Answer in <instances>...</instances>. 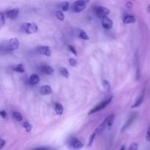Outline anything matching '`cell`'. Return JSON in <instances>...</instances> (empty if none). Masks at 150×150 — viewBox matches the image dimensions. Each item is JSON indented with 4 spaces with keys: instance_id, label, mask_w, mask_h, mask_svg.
Here are the masks:
<instances>
[{
    "instance_id": "obj_29",
    "label": "cell",
    "mask_w": 150,
    "mask_h": 150,
    "mask_svg": "<svg viewBox=\"0 0 150 150\" xmlns=\"http://www.w3.org/2000/svg\"><path fill=\"white\" fill-rule=\"evenodd\" d=\"M67 48H69V50H70V51H71V52L73 53V54H74V55H76V56L77 55V52H76V49H75L74 47H73L72 45H67Z\"/></svg>"
},
{
    "instance_id": "obj_18",
    "label": "cell",
    "mask_w": 150,
    "mask_h": 150,
    "mask_svg": "<svg viewBox=\"0 0 150 150\" xmlns=\"http://www.w3.org/2000/svg\"><path fill=\"white\" fill-rule=\"evenodd\" d=\"M78 35H79V38H81V39L83 40H89V37L88 36L87 34H86L83 30H81H81H79Z\"/></svg>"
},
{
    "instance_id": "obj_5",
    "label": "cell",
    "mask_w": 150,
    "mask_h": 150,
    "mask_svg": "<svg viewBox=\"0 0 150 150\" xmlns=\"http://www.w3.org/2000/svg\"><path fill=\"white\" fill-rule=\"evenodd\" d=\"M68 146L69 147L72 148L73 149H79L83 147V144L79 139H77L76 138L72 137L68 139Z\"/></svg>"
},
{
    "instance_id": "obj_30",
    "label": "cell",
    "mask_w": 150,
    "mask_h": 150,
    "mask_svg": "<svg viewBox=\"0 0 150 150\" xmlns=\"http://www.w3.org/2000/svg\"><path fill=\"white\" fill-rule=\"evenodd\" d=\"M130 150H136L138 149V144H132L129 147Z\"/></svg>"
},
{
    "instance_id": "obj_19",
    "label": "cell",
    "mask_w": 150,
    "mask_h": 150,
    "mask_svg": "<svg viewBox=\"0 0 150 150\" xmlns=\"http://www.w3.org/2000/svg\"><path fill=\"white\" fill-rule=\"evenodd\" d=\"M13 117L15 120L18 122H21L23 120L22 115L18 112V111H13Z\"/></svg>"
},
{
    "instance_id": "obj_16",
    "label": "cell",
    "mask_w": 150,
    "mask_h": 150,
    "mask_svg": "<svg viewBox=\"0 0 150 150\" xmlns=\"http://www.w3.org/2000/svg\"><path fill=\"white\" fill-rule=\"evenodd\" d=\"M54 109H55V111L56 113H57V114H58V115H62L63 113V111H64V109H63V106L62 105V104L59 103H57L55 104Z\"/></svg>"
},
{
    "instance_id": "obj_22",
    "label": "cell",
    "mask_w": 150,
    "mask_h": 150,
    "mask_svg": "<svg viewBox=\"0 0 150 150\" xmlns=\"http://www.w3.org/2000/svg\"><path fill=\"white\" fill-rule=\"evenodd\" d=\"M103 86L104 89L106 91H108V92L111 90V84H110V83L107 80L103 81Z\"/></svg>"
},
{
    "instance_id": "obj_6",
    "label": "cell",
    "mask_w": 150,
    "mask_h": 150,
    "mask_svg": "<svg viewBox=\"0 0 150 150\" xmlns=\"http://www.w3.org/2000/svg\"><path fill=\"white\" fill-rule=\"evenodd\" d=\"M86 7V2L84 0H77L73 5V11L76 13H80L83 11Z\"/></svg>"
},
{
    "instance_id": "obj_7",
    "label": "cell",
    "mask_w": 150,
    "mask_h": 150,
    "mask_svg": "<svg viewBox=\"0 0 150 150\" xmlns=\"http://www.w3.org/2000/svg\"><path fill=\"white\" fill-rule=\"evenodd\" d=\"M101 24L103 27L105 29H111L113 26V21L111 19L108 18V17H104L101 18Z\"/></svg>"
},
{
    "instance_id": "obj_2",
    "label": "cell",
    "mask_w": 150,
    "mask_h": 150,
    "mask_svg": "<svg viewBox=\"0 0 150 150\" xmlns=\"http://www.w3.org/2000/svg\"><path fill=\"white\" fill-rule=\"evenodd\" d=\"M21 30L26 34H34L38 32V27L34 23H25L21 26Z\"/></svg>"
},
{
    "instance_id": "obj_4",
    "label": "cell",
    "mask_w": 150,
    "mask_h": 150,
    "mask_svg": "<svg viewBox=\"0 0 150 150\" xmlns=\"http://www.w3.org/2000/svg\"><path fill=\"white\" fill-rule=\"evenodd\" d=\"M111 100H112V97H111V98H109L108 99H107V100H105L101 102L99 105H98L97 106H95V108H92V109L89 111V114H94V113H96V112H98V111L104 109V108H105V107H106L107 105H108V104L111 103Z\"/></svg>"
},
{
    "instance_id": "obj_14",
    "label": "cell",
    "mask_w": 150,
    "mask_h": 150,
    "mask_svg": "<svg viewBox=\"0 0 150 150\" xmlns=\"http://www.w3.org/2000/svg\"><path fill=\"white\" fill-rule=\"evenodd\" d=\"M29 83L32 85L37 84V83H39L40 81L39 76H38L37 74H32V76H30V78H29Z\"/></svg>"
},
{
    "instance_id": "obj_12",
    "label": "cell",
    "mask_w": 150,
    "mask_h": 150,
    "mask_svg": "<svg viewBox=\"0 0 150 150\" xmlns=\"http://www.w3.org/2000/svg\"><path fill=\"white\" fill-rule=\"evenodd\" d=\"M123 22L125 24H129V23H134L136 22V18L132 15H127L125 16L123 18Z\"/></svg>"
},
{
    "instance_id": "obj_34",
    "label": "cell",
    "mask_w": 150,
    "mask_h": 150,
    "mask_svg": "<svg viewBox=\"0 0 150 150\" xmlns=\"http://www.w3.org/2000/svg\"><path fill=\"white\" fill-rule=\"evenodd\" d=\"M126 6H127V7H129V8H131L132 6H133V5H132V3L129 1V2H127V4H126Z\"/></svg>"
},
{
    "instance_id": "obj_32",
    "label": "cell",
    "mask_w": 150,
    "mask_h": 150,
    "mask_svg": "<svg viewBox=\"0 0 150 150\" xmlns=\"http://www.w3.org/2000/svg\"><path fill=\"white\" fill-rule=\"evenodd\" d=\"M4 145H5V141L0 139V149H2V148L4 146Z\"/></svg>"
},
{
    "instance_id": "obj_17",
    "label": "cell",
    "mask_w": 150,
    "mask_h": 150,
    "mask_svg": "<svg viewBox=\"0 0 150 150\" xmlns=\"http://www.w3.org/2000/svg\"><path fill=\"white\" fill-rule=\"evenodd\" d=\"M144 98V92H142V95H141L139 97L138 100H136V102L135 103L134 105H133V106H132V108H136V107H139V105H140L142 103V102H143Z\"/></svg>"
},
{
    "instance_id": "obj_33",
    "label": "cell",
    "mask_w": 150,
    "mask_h": 150,
    "mask_svg": "<svg viewBox=\"0 0 150 150\" xmlns=\"http://www.w3.org/2000/svg\"><path fill=\"white\" fill-rule=\"evenodd\" d=\"M0 117H1L2 118H5L7 117V113L4 111H0Z\"/></svg>"
},
{
    "instance_id": "obj_25",
    "label": "cell",
    "mask_w": 150,
    "mask_h": 150,
    "mask_svg": "<svg viewBox=\"0 0 150 150\" xmlns=\"http://www.w3.org/2000/svg\"><path fill=\"white\" fill-rule=\"evenodd\" d=\"M56 16H57V18L60 21H64V16L63 14V13L60 10H58V11L56 12Z\"/></svg>"
},
{
    "instance_id": "obj_3",
    "label": "cell",
    "mask_w": 150,
    "mask_h": 150,
    "mask_svg": "<svg viewBox=\"0 0 150 150\" xmlns=\"http://www.w3.org/2000/svg\"><path fill=\"white\" fill-rule=\"evenodd\" d=\"M94 13H95V16H97L99 18H103L105 17V16H108L110 13V10L108 8L104 7H96L94 9Z\"/></svg>"
},
{
    "instance_id": "obj_1",
    "label": "cell",
    "mask_w": 150,
    "mask_h": 150,
    "mask_svg": "<svg viewBox=\"0 0 150 150\" xmlns=\"http://www.w3.org/2000/svg\"><path fill=\"white\" fill-rule=\"evenodd\" d=\"M19 47V41L17 38H11L6 41L3 45L0 47V51L2 52L7 53L16 50Z\"/></svg>"
},
{
    "instance_id": "obj_31",
    "label": "cell",
    "mask_w": 150,
    "mask_h": 150,
    "mask_svg": "<svg viewBox=\"0 0 150 150\" xmlns=\"http://www.w3.org/2000/svg\"><path fill=\"white\" fill-rule=\"evenodd\" d=\"M146 141H147V142H150V126L149 127V128H148L147 132H146Z\"/></svg>"
},
{
    "instance_id": "obj_11",
    "label": "cell",
    "mask_w": 150,
    "mask_h": 150,
    "mask_svg": "<svg viewBox=\"0 0 150 150\" xmlns=\"http://www.w3.org/2000/svg\"><path fill=\"white\" fill-rule=\"evenodd\" d=\"M41 95H48L52 93V89L50 86L48 85H44L42 87L40 88V90Z\"/></svg>"
},
{
    "instance_id": "obj_10",
    "label": "cell",
    "mask_w": 150,
    "mask_h": 150,
    "mask_svg": "<svg viewBox=\"0 0 150 150\" xmlns=\"http://www.w3.org/2000/svg\"><path fill=\"white\" fill-rule=\"evenodd\" d=\"M38 52L40 53L42 55H45L46 57L51 56V50L48 46H40L38 48Z\"/></svg>"
},
{
    "instance_id": "obj_8",
    "label": "cell",
    "mask_w": 150,
    "mask_h": 150,
    "mask_svg": "<svg viewBox=\"0 0 150 150\" xmlns=\"http://www.w3.org/2000/svg\"><path fill=\"white\" fill-rule=\"evenodd\" d=\"M18 13H19V9L15 8V9H12V10H7V11L4 13V15H5L7 18H9L15 19L17 18Z\"/></svg>"
},
{
    "instance_id": "obj_35",
    "label": "cell",
    "mask_w": 150,
    "mask_h": 150,
    "mask_svg": "<svg viewBox=\"0 0 150 150\" xmlns=\"http://www.w3.org/2000/svg\"><path fill=\"white\" fill-rule=\"evenodd\" d=\"M147 10H148V12H149V13H150V4L149 6H148V8H147Z\"/></svg>"
},
{
    "instance_id": "obj_24",
    "label": "cell",
    "mask_w": 150,
    "mask_h": 150,
    "mask_svg": "<svg viewBox=\"0 0 150 150\" xmlns=\"http://www.w3.org/2000/svg\"><path fill=\"white\" fill-rule=\"evenodd\" d=\"M23 127H24V129L26 130V131L27 132V133L30 132L31 130H32V125H31L28 122H23Z\"/></svg>"
},
{
    "instance_id": "obj_21",
    "label": "cell",
    "mask_w": 150,
    "mask_h": 150,
    "mask_svg": "<svg viewBox=\"0 0 150 150\" xmlns=\"http://www.w3.org/2000/svg\"><path fill=\"white\" fill-rule=\"evenodd\" d=\"M59 73L60 74L62 75V76L65 78H68L69 77V72L65 67H60L59 68Z\"/></svg>"
},
{
    "instance_id": "obj_27",
    "label": "cell",
    "mask_w": 150,
    "mask_h": 150,
    "mask_svg": "<svg viewBox=\"0 0 150 150\" xmlns=\"http://www.w3.org/2000/svg\"><path fill=\"white\" fill-rule=\"evenodd\" d=\"M96 134H97L96 131H95L93 133H92V135H91L90 138H89V146H91V145L92 144V143H93V141H94V139H95Z\"/></svg>"
},
{
    "instance_id": "obj_13",
    "label": "cell",
    "mask_w": 150,
    "mask_h": 150,
    "mask_svg": "<svg viewBox=\"0 0 150 150\" xmlns=\"http://www.w3.org/2000/svg\"><path fill=\"white\" fill-rule=\"evenodd\" d=\"M114 118H115V115L114 114H111L105 120V122H106V127H108V129L111 128V126H112Z\"/></svg>"
},
{
    "instance_id": "obj_9",
    "label": "cell",
    "mask_w": 150,
    "mask_h": 150,
    "mask_svg": "<svg viewBox=\"0 0 150 150\" xmlns=\"http://www.w3.org/2000/svg\"><path fill=\"white\" fill-rule=\"evenodd\" d=\"M40 70L42 73L45 75L51 76L54 73V70L53 67H51L49 65H42L40 67Z\"/></svg>"
},
{
    "instance_id": "obj_20",
    "label": "cell",
    "mask_w": 150,
    "mask_h": 150,
    "mask_svg": "<svg viewBox=\"0 0 150 150\" xmlns=\"http://www.w3.org/2000/svg\"><path fill=\"white\" fill-rule=\"evenodd\" d=\"M13 70H14V71L18 72V73H24V71H25L24 67H23V64H18V65L14 67L13 68Z\"/></svg>"
},
{
    "instance_id": "obj_23",
    "label": "cell",
    "mask_w": 150,
    "mask_h": 150,
    "mask_svg": "<svg viewBox=\"0 0 150 150\" xmlns=\"http://www.w3.org/2000/svg\"><path fill=\"white\" fill-rule=\"evenodd\" d=\"M61 9L63 11H67L69 9V2L68 1H64L61 4Z\"/></svg>"
},
{
    "instance_id": "obj_15",
    "label": "cell",
    "mask_w": 150,
    "mask_h": 150,
    "mask_svg": "<svg viewBox=\"0 0 150 150\" xmlns=\"http://www.w3.org/2000/svg\"><path fill=\"white\" fill-rule=\"evenodd\" d=\"M134 119H135V116H132V117H130V119H129L128 120H127V122H125V124L124 125L123 127L122 128V130H121L122 133H123L124 131H125V130H127V128H128L129 126L131 125V123L133 122V121L134 120Z\"/></svg>"
},
{
    "instance_id": "obj_28",
    "label": "cell",
    "mask_w": 150,
    "mask_h": 150,
    "mask_svg": "<svg viewBox=\"0 0 150 150\" xmlns=\"http://www.w3.org/2000/svg\"><path fill=\"white\" fill-rule=\"evenodd\" d=\"M69 63H70V64L72 67H76L78 64L77 61L76 59H69Z\"/></svg>"
},
{
    "instance_id": "obj_26",
    "label": "cell",
    "mask_w": 150,
    "mask_h": 150,
    "mask_svg": "<svg viewBox=\"0 0 150 150\" xmlns=\"http://www.w3.org/2000/svg\"><path fill=\"white\" fill-rule=\"evenodd\" d=\"M5 23L4 20V14L3 13H0V28L3 26Z\"/></svg>"
}]
</instances>
